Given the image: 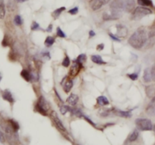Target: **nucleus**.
I'll return each mask as SVG.
<instances>
[{"label": "nucleus", "mask_w": 155, "mask_h": 145, "mask_svg": "<svg viewBox=\"0 0 155 145\" xmlns=\"http://www.w3.org/2000/svg\"><path fill=\"white\" fill-rule=\"evenodd\" d=\"M148 40V33L143 27L136 30L129 39V43L135 49H141L145 46Z\"/></svg>", "instance_id": "f257e3e1"}, {"label": "nucleus", "mask_w": 155, "mask_h": 145, "mask_svg": "<svg viewBox=\"0 0 155 145\" xmlns=\"http://www.w3.org/2000/svg\"><path fill=\"white\" fill-rule=\"evenodd\" d=\"M135 0H113L110 4V10L122 13V12H132L135 8Z\"/></svg>", "instance_id": "f03ea898"}, {"label": "nucleus", "mask_w": 155, "mask_h": 145, "mask_svg": "<svg viewBox=\"0 0 155 145\" xmlns=\"http://www.w3.org/2000/svg\"><path fill=\"white\" fill-rule=\"evenodd\" d=\"M49 109V105L46 99L43 97V96H40L38 99V102L36 103L35 107H34V110L39 112L40 114H41L43 116H47V111Z\"/></svg>", "instance_id": "7ed1b4c3"}, {"label": "nucleus", "mask_w": 155, "mask_h": 145, "mask_svg": "<svg viewBox=\"0 0 155 145\" xmlns=\"http://www.w3.org/2000/svg\"><path fill=\"white\" fill-rule=\"evenodd\" d=\"M151 14H152V11L149 8H145V7H137L132 12V19L138 21V20H140L144 18L145 16H147Z\"/></svg>", "instance_id": "20e7f679"}, {"label": "nucleus", "mask_w": 155, "mask_h": 145, "mask_svg": "<svg viewBox=\"0 0 155 145\" xmlns=\"http://www.w3.org/2000/svg\"><path fill=\"white\" fill-rule=\"evenodd\" d=\"M136 125L140 131H151L153 129L151 121L147 119H136Z\"/></svg>", "instance_id": "39448f33"}, {"label": "nucleus", "mask_w": 155, "mask_h": 145, "mask_svg": "<svg viewBox=\"0 0 155 145\" xmlns=\"http://www.w3.org/2000/svg\"><path fill=\"white\" fill-rule=\"evenodd\" d=\"M110 0H90L89 2L90 7L94 11L100 9L102 6L108 4Z\"/></svg>", "instance_id": "423d86ee"}, {"label": "nucleus", "mask_w": 155, "mask_h": 145, "mask_svg": "<svg viewBox=\"0 0 155 145\" xmlns=\"http://www.w3.org/2000/svg\"><path fill=\"white\" fill-rule=\"evenodd\" d=\"M61 85L63 90H64V92L69 93L70 92L71 89L72 88L73 81L69 77L66 76L61 81Z\"/></svg>", "instance_id": "0eeeda50"}, {"label": "nucleus", "mask_w": 155, "mask_h": 145, "mask_svg": "<svg viewBox=\"0 0 155 145\" xmlns=\"http://www.w3.org/2000/svg\"><path fill=\"white\" fill-rule=\"evenodd\" d=\"M51 118H52V120H53V122H54V124L56 125V127L58 128H59L60 131L67 133V131H66V129H65V128L64 127L63 124L62 123L61 120L59 119V117H58V115H57L56 112H51Z\"/></svg>", "instance_id": "6e6552de"}, {"label": "nucleus", "mask_w": 155, "mask_h": 145, "mask_svg": "<svg viewBox=\"0 0 155 145\" xmlns=\"http://www.w3.org/2000/svg\"><path fill=\"white\" fill-rule=\"evenodd\" d=\"M121 16V13L118 12H115L113 10H110V12H104L103 15V18L105 21H110V20H116Z\"/></svg>", "instance_id": "1a4fd4ad"}, {"label": "nucleus", "mask_w": 155, "mask_h": 145, "mask_svg": "<svg viewBox=\"0 0 155 145\" xmlns=\"http://www.w3.org/2000/svg\"><path fill=\"white\" fill-rule=\"evenodd\" d=\"M82 69V64L78 62L75 60V61L73 62L72 65L70 69V71H69V74H70L71 76L75 77L79 72H80L81 69Z\"/></svg>", "instance_id": "9d476101"}, {"label": "nucleus", "mask_w": 155, "mask_h": 145, "mask_svg": "<svg viewBox=\"0 0 155 145\" xmlns=\"http://www.w3.org/2000/svg\"><path fill=\"white\" fill-rule=\"evenodd\" d=\"M146 112H147V115H149L151 116H155V96L152 98L151 102L146 107Z\"/></svg>", "instance_id": "9b49d317"}, {"label": "nucleus", "mask_w": 155, "mask_h": 145, "mask_svg": "<svg viewBox=\"0 0 155 145\" xmlns=\"http://www.w3.org/2000/svg\"><path fill=\"white\" fill-rule=\"evenodd\" d=\"M117 28V37H125L127 36L128 30L126 27L122 24H118L116 26Z\"/></svg>", "instance_id": "f8f14e48"}, {"label": "nucleus", "mask_w": 155, "mask_h": 145, "mask_svg": "<svg viewBox=\"0 0 155 145\" xmlns=\"http://www.w3.org/2000/svg\"><path fill=\"white\" fill-rule=\"evenodd\" d=\"M143 79L145 82H151V80H153V77L151 74V68H147L144 71Z\"/></svg>", "instance_id": "ddd939ff"}, {"label": "nucleus", "mask_w": 155, "mask_h": 145, "mask_svg": "<svg viewBox=\"0 0 155 145\" xmlns=\"http://www.w3.org/2000/svg\"><path fill=\"white\" fill-rule=\"evenodd\" d=\"M145 92L147 96L150 98H153L155 96V84L148 85L145 87Z\"/></svg>", "instance_id": "4468645a"}, {"label": "nucleus", "mask_w": 155, "mask_h": 145, "mask_svg": "<svg viewBox=\"0 0 155 145\" xmlns=\"http://www.w3.org/2000/svg\"><path fill=\"white\" fill-rule=\"evenodd\" d=\"M2 98L4 99L5 100L8 101L10 103H14V99H13V96H12V94H11L9 90H6L2 92Z\"/></svg>", "instance_id": "2eb2a0df"}, {"label": "nucleus", "mask_w": 155, "mask_h": 145, "mask_svg": "<svg viewBox=\"0 0 155 145\" xmlns=\"http://www.w3.org/2000/svg\"><path fill=\"white\" fill-rule=\"evenodd\" d=\"M78 101H79V96H77L76 94H72L70 95V96L68 97V99L66 100V102L68 103L71 104L72 106H75V104L78 103Z\"/></svg>", "instance_id": "dca6fc26"}, {"label": "nucleus", "mask_w": 155, "mask_h": 145, "mask_svg": "<svg viewBox=\"0 0 155 145\" xmlns=\"http://www.w3.org/2000/svg\"><path fill=\"white\" fill-rule=\"evenodd\" d=\"M138 135L139 134H138V131L137 130L133 131L128 137L127 142H134V141H136L138 139Z\"/></svg>", "instance_id": "f3484780"}, {"label": "nucleus", "mask_w": 155, "mask_h": 145, "mask_svg": "<svg viewBox=\"0 0 155 145\" xmlns=\"http://www.w3.org/2000/svg\"><path fill=\"white\" fill-rule=\"evenodd\" d=\"M91 60H92L93 62L96 63V64H98V65H104V64H106V62H104L100 56L97 55L91 56Z\"/></svg>", "instance_id": "a211bd4d"}, {"label": "nucleus", "mask_w": 155, "mask_h": 145, "mask_svg": "<svg viewBox=\"0 0 155 145\" xmlns=\"http://www.w3.org/2000/svg\"><path fill=\"white\" fill-rule=\"evenodd\" d=\"M97 103H98L99 105H100V106H106V105H108V104L110 103L107 98L104 96H98L97 99Z\"/></svg>", "instance_id": "6ab92c4d"}, {"label": "nucleus", "mask_w": 155, "mask_h": 145, "mask_svg": "<svg viewBox=\"0 0 155 145\" xmlns=\"http://www.w3.org/2000/svg\"><path fill=\"white\" fill-rule=\"evenodd\" d=\"M21 75L26 81H31V73L26 69H24L21 72Z\"/></svg>", "instance_id": "aec40b11"}, {"label": "nucleus", "mask_w": 155, "mask_h": 145, "mask_svg": "<svg viewBox=\"0 0 155 145\" xmlns=\"http://www.w3.org/2000/svg\"><path fill=\"white\" fill-rule=\"evenodd\" d=\"M131 111H132V110H129V111H117L116 114H117L119 116H121V117L129 118L132 116Z\"/></svg>", "instance_id": "412c9836"}, {"label": "nucleus", "mask_w": 155, "mask_h": 145, "mask_svg": "<svg viewBox=\"0 0 155 145\" xmlns=\"http://www.w3.org/2000/svg\"><path fill=\"white\" fill-rule=\"evenodd\" d=\"M65 7H61V8H57V9H56L55 11L53 12V15H52L53 16V18L56 19V18H59V15L62 14V12H63V11H65Z\"/></svg>", "instance_id": "4be33fe9"}, {"label": "nucleus", "mask_w": 155, "mask_h": 145, "mask_svg": "<svg viewBox=\"0 0 155 145\" xmlns=\"http://www.w3.org/2000/svg\"><path fill=\"white\" fill-rule=\"evenodd\" d=\"M138 3L141 6H152L153 2L151 0H138Z\"/></svg>", "instance_id": "5701e85b"}, {"label": "nucleus", "mask_w": 155, "mask_h": 145, "mask_svg": "<svg viewBox=\"0 0 155 145\" xmlns=\"http://www.w3.org/2000/svg\"><path fill=\"white\" fill-rule=\"evenodd\" d=\"M54 42H55V38L49 36V37H47L45 40V46L47 47L51 46L53 43H54Z\"/></svg>", "instance_id": "b1692460"}, {"label": "nucleus", "mask_w": 155, "mask_h": 145, "mask_svg": "<svg viewBox=\"0 0 155 145\" xmlns=\"http://www.w3.org/2000/svg\"><path fill=\"white\" fill-rule=\"evenodd\" d=\"M8 121H9L10 125H11L12 128H13V130H14L15 132H17V131H18V129H19V125H18V122L13 119H9Z\"/></svg>", "instance_id": "393cba45"}, {"label": "nucleus", "mask_w": 155, "mask_h": 145, "mask_svg": "<svg viewBox=\"0 0 155 145\" xmlns=\"http://www.w3.org/2000/svg\"><path fill=\"white\" fill-rule=\"evenodd\" d=\"M11 42H12V40H11V38L8 37V36L6 35L4 37V39H3V40H2V45L3 46H8L11 45Z\"/></svg>", "instance_id": "a878e982"}, {"label": "nucleus", "mask_w": 155, "mask_h": 145, "mask_svg": "<svg viewBox=\"0 0 155 145\" xmlns=\"http://www.w3.org/2000/svg\"><path fill=\"white\" fill-rule=\"evenodd\" d=\"M86 60H87V56L85 54H81V55H79V56H78V58H77L76 59V61L78 62L81 63V64H83Z\"/></svg>", "instance_id": "bb28decb"}, {"label": "nucleus", "mask_w": 155, "mask_h": 145, "mask_svg": "<svg viewBox=\"0 0 155 145\" xmlns=\"http://www.w3.org/2000/svg\"><path fill=\"white\" fill-rule=\"evenodd\" d=\"M70 106H65V105H63V106H62L61 107H60V112H61V113L63 114V115H65L67 112H70Z\"/></svg>", "instance_id": "cd10ccee"}, {"label": "nucleus", "mask_w": 155, "mask_h": 145, "mask_svg": "<svg viewBox=\"0 0 155 145\" xmlns=\"http://www.w3.org/2000/svg\"><path fill=\"white\" fill-rule=\"evenodd\" d=\"M5 15H6V9H5V6L2 3H1V4H0V19L4 18Z\"/></svg>", "instance_id": "c85d7f7f"}, {"label": "nucleus", "mask_w": 155, "mask_h": 145, "mask_svg": "<svg viewBox=\"0 0 155 145\" xmlns=\"http://www.w3.org/2000/svg\"><path fill=\"white\" fill-rule=\"evenodd\" d=\"M70 59H69V56H66L65 57V59H63V62H62V65H63L64 67H69V65H70Z\"/></svg>", "instance_id": "c756f323"}, {"label": "nucleus", "mask_w": 155, "mask_h": 145, "mask_svg": "<svg viewBox=\"0 0 155 145\" xmlns=\"http://www.w3.org/2000/svg\"><path fill=\"white\" fill-rule=\"evenodd\" d=\"M56 33H57V36H58V37H59L65 38V37H66V35L65 34V33H64V32L62 31V29L60 28H57Z\"/></svg>", "instance_id": "7c9ffc66"}, {"label": "nucleus", "mask_w": 155, "mask_h": 145, "mask_svg": "<svg viewBox=\"0 0 155 145\" xmlns=\"http://www.w3.org/2000/svg\"><path fill=\"white\" fill-rule=\"evenodd\" d=\"M14 22H15V24L16 25H18V26L22 25V18H21V16H20V15H16L15 17Z\"/></svg>", "instance_id": "2f4dec72"}, {"label": "nucleus", "mask_w": 155, "mask_h": 145, "mask_svg": "<svg viewBox=\"0 0 155 145\" xmlns=\"http://www.w3.org/2000/svg\"><path fill=\"white\" fill-rule=\"evenodd\" d=\"M129 78L131 80H136V79L138 78V74H136V73H132V74H129V75H127Z\"/></svg>", "instance_id": "473e14b6"}, {"label": "nucleus", "mask_w": 155, "mask_h": 145, "mask_svg": "<svg viewBox=\"0 0 155 145\" xmlns=\"http://www.w3.org/2000/svg\"><path fill=\"white\" fill-rule=\"evenodd\" d=\"M79 12V8L78 7H75V8H72L71 10L69 11V13L71 15H76Z\"/></svg>", "instance_id": "72a5a7b5"}, {"label": "nucleus", "mask_w": 155, "mask_h": 145, "mask_svg": "<svg viewBox=\"0 0 155 145\" xmlns=\"http://www.w3.org/2000/svg\"><path fill=\"white\" fill-rule=\"evenodd\" d=\"M38 28H39V24H38L37 22H33V23H32V25H31L32 31H35V30L38 29Z\"/></svg>", "instance_id": "f704fd0d"}, {"label": "nucleus", "mask_w": 155, "mask_h": 145, "mask_svg": "<svg viewBox=\"0 0 155 145\" xmlns=\"http://www.w3.org/2000/svg\"><path fill=\"white\" fill-rule=\"evenodd\" d=\"M151 74H152V77H153V80H155V64L153 65V67L151 69Z\"/></svg>", "instance_id": "c9c22d12"}, {"label": "nucleus", "mask_w": 155, "mask_h": 145, "mask_svg": "<svg viewBox=\"0 0 155 145\" xmlns=\"http://www.w3.org/2000/svg\"><path fill=\"white\" fill-rule=\"evenodd\" d=\"M5 141H6V137H5L4 135L2 134V131H0V141L3 143V142H5Z\"/></svg>", "instance_id": "e433bc0d"}, {"label": "nucleus", "mask_w": 155, "mask_h": 145, "mask_svg": "<svg viewBox=\"0 0 155 145\" xmlns=\"http://www.w3.org/2000/svg\"><path fill=\"white\" fill-rule=\"evenodd\" d=\"M110 37L112 38L113 40H116V41H120V39L119 37H117L116 36L113 35V33H110Z\"/></svg>", "instance_id": "4c0bfd02"}, {"label": "nucleus", "mask_w": 155, "mask_h": 145, "mask_svg": "<svg viewBox=\"0 0 155 145\" xmlns=\"http://www.w3.org/2000/svg\"><path fill=\"white\" fill-rule=\"evenodd\" d=\"M104 44H102V43H100V44L97 45V50L100 51V50H102V49H104Z\"/></svg>", "instance_id": "58836bf2"}, {"label": "nucleus", "mask_w": 155, "mask_h": 145, "mask_svg": "<svg viewBox=\"0 0 155 145\" xmlns=\"http://www.w3.org/2000/svg\"><path fill=\"white\" fill-rule=\"evenodd\" d=\"M84 118H85V119H86L87 120V121H88V122H89V123H90V124H91V125H92V126H95V124H94V122H92V121H91V120H90V119H88V117H86V116H84Z\"/></svg>", "instance_id": "ea45409f"}, {"label": "nucleus", "mask_w": 155, "mask_h": 145, "mask_svg": "<svg viewBox=\"0 0 155 145\" xmlns=\"http://www.w3.org/2000/svg\"><path fill=\"white\" fill-rule=\"evenodd\" d=\"M89 36H90V37H93L95 36V33H94L93 31H90V32H89Z\"/></svg>", "instance_id": "a19ab883"}, {"label": "nucleus", "mask_w": 155, "mask_h": 145, "mask_svg": "<svg viewBox=\"0 0 155 145\" xmlns=\"http://www.w3.org/2000/svg\"><path fill=\"white\" fill-rule=\"evenodd\" d=\"M16 2H18V3H22V2H24L28 0H15Z\"/></svg>", "instance_id": "79ce46f5"}, {"label": "nucleus", "mask_w": 155, "mask_h": 145, "mask_svg": "<svg viewBox=\"0 0 155 145\" xmlns=\"http://www.w3.org/2000/svg\"><path fill=\"white\" fill-rule=\"evenodd\" d=\"M51 30H52V24H50V25L49 26V28H47V31H48V32H50V31H51Z\"/></svg>", "instance_id": "37998d69"}, {"label": "nucleus", "mask_w": 155, "mask_h": 145, "mask_svg": "<svg viewBox=\"0 0 155 145\" xmlns=\"http://www.w3.org/2000/svg\"><path fill=\"white\" fill-rule=\"evenodd\" d=\"M152 130H154V132H155V125L153 126V129H152Z\"/></svg>", "instance_id": "c03bdc74"}, {"label": "nucleus", "mask_w": 155, "mask_h": 145, "mask_svg": "<svg viewBox=\"0 0 155 145\" xmlns=\"http://www.w3.org/2000/svg\"><path fill=\"white\" fill-rule=\"evenodd\" d=\"M1 79H2V76H1V75H0V81H1Z\"/></svg>", "instance_id": "a18cd8bd"}, {"label": "nucleus", "mask_w": 155, "mask_h": 145, "mask_svg": "<svg viewBox=\"0 0 155 145\" xmlns=\"http://www.w3.org/2000/svg\"><path fill=\"white\" fill-rule=\"evenodd\" d=\"M154 145H155V144H154Z\"/></svg>", "instance_id": "49530a36"}]
</instances>
